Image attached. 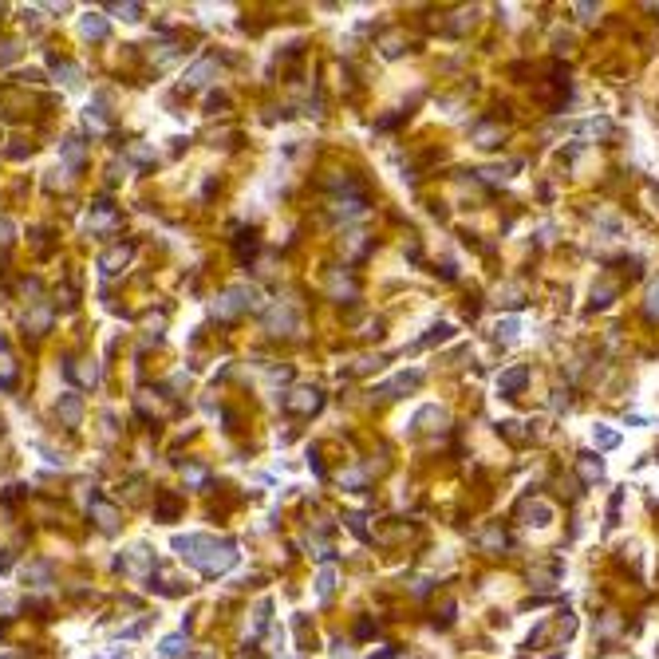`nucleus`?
Instances as JSON below:
<instances>
[{"instance_id":"nucleus-37","label":"nucleus","mask_w":659,"mask_h":659,"mask_svg":"<svg viewBox=\"0 0 659 659\" xmlns=\"http://www.w3.org/2000/svg\"><path fill=\"white\" fill-rule=\"evenodd\" d=\"M367 478H371V470H348V474H340V486H348V490H363Z\"/></svg>"},{"instance_id":"nucleus-8","label":"nucleus","mask_w":659,"mask_h":659,"mask_svg":"<svg viewBox=\"0 0 659 659\" xmlns=\"http://www.w3.org/2000/svg\"><path fill=\"white\" fill-rule=\"evenodd\" d=\"M154 569H158V560H154V553L146 549V545H134V549L122 557V572H134V576H146V581H150Z\"/></svg>"},{"instance_id":"nucleus-29","label":"nucleus","mask_w":659,"mask_h":659,"mask_svg":"<svg viewBox=\"0 0 659 659\" xmlns=\"http://www.w3.org/2000/svg\"><path fill=\"white\" fill-rule=\"evenodd\" d=\"M576 131L588 134V139H612V122H608V119H584Z\"/></svg>"},{"instance_id":"nucleus-44","label":"nucleus","mask_w":659,"mask_h":659,"mask_svg":"<svg viewBox=\"0 0 659 659\" xmlns=\"http://www.w3.org/2000/svg\"><path fill=\"white\" fill-rule=\"evenodd\" d=\"M16 55H20V48L12 44V40H0V67H4V64H12Z\"/></svg>"},{"instance_id":"nucleus-12","label":"nucleus","mask_w":659,"mask_h":659,"mask_svg":"<svg viewBox=\"0 0 659 659\" xmlns=\"http://www.w3.org/2000/svg\"><path fill=\"white\" fill-rule=\"evenodd\" d=\"M16 379H20V363L12 355V343L0 336V391H12Z\"/></svg>"},{"instance_id":"nucleus-47","label":"nucleus","mask_w":659,"mask_h":659,"mask_svg":"<svg viewBox=\"0 0 659 659\" xmlns=\"http://www.w3.org/2000/svg\"><path fill=\"white\" fill-rule=\"evenodd\" d=\"M553 411H569V391H553Z\"/></svg>"},{"instance_id":"nucleus-18","label":"nucleus","mask_w":659,"mask_h":659,"mask_svg":"<svg viewBox=\"0 0 659 659\" xmlns=\"http://www.w3.org/2000/svg\"><path fill=\"white\" fill-rule=\"evenodd\" d=\"M218 71V59H198V64L186 71V79H182V87L186 91H198V87H206L209 83V76Z\"/></svg>"},{"instance_id":"nucleus-24","label":"nucleus","mask_w":659,"mask_h":659,"mask_svg":"<svg viewBox=\"0 0 659 659\" xmlns=\"http://www.w3.org/2000/svg\"><path fill=\"white\" fill-rule=\"evenodd\" d=\"M509 545H513V541H509V533H506L502 525H490V529L482 533V549H486V553H506Z\"/></svg>"},{"instance_id":"nucleus-33","label":"nucleus","mask_w":659,"mask_h":659,"mask_svg":"<svg viewBox=\"0 0 659 659\" xmlns=\"http://www.w3.org/2000/svg\"><path fill=\"white\" fill-rule=\"evenodd\" d=\"M513 170H521V162H506V166H490V170H478V174L486 178V182H506V178H513Z\"/></svg>"},{"instance_id":"nucleus-38","label":"nucleus","mask_w":659,"mask_h":659,"mask_svg":"<svg viewBox=\"0 0 659 659\" xmlns=\"http://www.w3.org/2000/svg\"><path fill=\"white\" fill-rule=\"evenodd\" d=\"M107 12H115V16H122V20H143V4H107Z\"/></svg>"},{"instance_id":"nucleus-35","label":"nucleus","mask_w":659,"mask_h":659,"mask_svg":"<svg viewBox=\"0 0 659 659\" xmlns=\"http://www.w3.org/2000/svg\"><path fill=\"white\" fill-rule=\"evenodd\" d=\"M83 154H87V150H83V143H79V139H67V143H64V162L71 166V170H79V166H83Z\"/></svg>"},{"instance_id":"nucleus-5","label":"nucleus","mask_w":659,"mask_h":659,"mask_svg":"<svg viewBox=\"0 0 659 659\" xmlns=\"http://www.w3.org/2000/svg\"><path fill=\"white\" fill-rule=\"evenodd\" d=\"M572 632H576V620H572V612H560L553 624H537L533 628V636H529V648H541L545 639H569Z\"/></svg>"},{"instance_id":"nucleus-41","label":"nucleus","mask_w":659,"mask_h":659,"mask_svg":"<svg viewBox=\"0 0 659 659\" xmlns=\"http://www.w3.org/2000/svg\"><path fill=\"white\" fill-rule=\"evenodd\" d=\"M644 312H648V320H659V281H651L648 300H644Z\"/></svg>"},{"instance_id":"nucleus-49","label":"nucleus","mask_w":659,"mask_h":659,"mask_svg":"<svg viewBox=\"0 0 659 659\" xmlns=\"http://www.w3.org/2000/svg\"><path fill=\"white\" fill-rule=\"evenodd\" d=\"M576 12H581V20L588 24V20H596L593 12H596V4H576Z\"/></svg>"},{"instance_id":"nucleus-15","label":"nucleus","mask_w":659,"mask_h":659,"mask_svg":"<svg viewBox=\"0 0 659 659\" xmlns=\"http://www.w3.org/2000/svg\"><path fill=\"white\" fill-rule=\"evenodd\" d=\"M529 383V367L525 363H517V367H509V371H502L497 375V395H506V399H513L521 387Z\"/></svg>"},{"instance_id":"nucleus-4","label":"nucleus","mask_w":659,"mask_h":659,"mask_svg":"<svg viewBox=\"0 0 659 659\" xmlns=\"http://www.w3.org/2000/svg\"><path fill=\"white\" fill-rule=\"evenodd\" d=\"M87 513H91V521H95L103 533H115V529H119V521H122V509L115 506V502H107L103 494H91V497H87Z\"/></svg>"},{"instance_id":"nucleus-52","label":"nucleus","mask_w":659,"mask_h":659,"mask_svg":"<svg viewBox=\"0 0 659 659\" xmlns=\"http://www.w3.org/2000/svg\"><path fill=\"white\" fill-rule=\"evenodd\" d=\"M332 656H336V659H352V648H348V644H336V648H332Z\"/></svg>"},{"instance_id":"nucleus-51","label":"nucleus","mask_w":659,"mask_h":659,"mask_svg":"<svg viewBox=\"0 0 659 659\" xmlns=\"http://www.w3.org/2000/svg\"><path fill=\"white\" fill-rule=\"evenodd\" d=\"M371 632H375L371 620H360V624H355V636H371Z\"/></svg>"},{"instance_id":"nucleus-42","label":"nucleus","mask_w":659,"mask_h":659,"mask_svg":"<svg viewBox=\"0 0 659 659\" xmlns=\"http://www.w3.org/2000/svg\"><path fill=\"white\" fill-rule=\"evenodd\" d=\"M182 478H186V486H206L209 482V470H206V466H186Z\"/></svg>"},{"instance_id":"nucleus-2","label":"nucleus","mask_w":659,"mask_h":659,"mask_svg":"<svg viewBox=\"0 0 659 659\" xmlns=\"http://www.w3.org/2000/svg\"><path fill=\"white\" fill-rule=\"evenodd\" d=\"M257 288L253 285H233V288H225L218 297V304H213V316L218 320H233V316H241V312H249V308H257Z\"/></svg>"},{"instance_id":"nucleus-46","label":"nucleus","mask_w":659,"mask_h":659,"mask_svg":"<svg viewBox=\"0 0 659 659\" xmlns=\"http://www.w3.org/2000/svg\"><path fill=\"white\" fill-rule=\"evenodd\" d=\"M16 608H20L16 596H0V612H4V616H16Z\"/></svg>"},{"instance_id":"nucleus-54","label":"nucleus","mask_w":659,"mask_h":659,"mask_svg":"<svg viewBox=\"0 0 659 659\" xmlns=\"http://www.w3.org/2000/svg\"><path fill=\"white\" fill-rule=\"evenodd\" d=\"M8 569H12V557H8L4 549H0V572H8Z\"/></svg>"},{"instance_id":"nucleus-28","label":"nucleus","mask_w":659,"mask_h":659,"mask_svg":"<svg viewBox=\"0 0 659 659\" xmlns=\"http://www.w3.org/2000/svg\"><path fill=\"white\" fill-rule=\"evenodd\" d=\"M79 32L87 36V40H103V36H107V20L91 12V16H83V20H79Z\"/></svg>"},{"instance_id":"nucleus-3","label":"nucleus","mask_w":659,"mask_h":659,"mask_svg":"<svg viewBox=\"0 0 659 659\" xmlns=\"http://www.w3.org/2000/svg\"><path fill=\"white\" fill-rule=\"evenodd\" d=\"M320 406H324V391L320 387H292L285 395V411L297 418H312Z\"/></svg>"},{"instance_id":"nucleus-19","label":"nucleus","mask_w":659,"mask_h":659,"mask_svg":"<svg viewBox=\"0 0 659 659\" xmlns=\"http://www.w3.org/2000/svg\"><path fill=\"white\" fill-rule=\"evenodd\" d=\"M502 139H506V131L497 122H474V143L482 146V150H497Z\"/></svg>"},{"instance_id":"nucleus-43","label":"nucleus","mask_w":659,"mask_h":659,"mask_svg":"<svg viewBox=\"0 0 659 659\" xmlns=\"http://www.w3.org/2000/svg\"><path fill=\"white\" fill-rule=\"evenodd\" d=\"M502 434H506L509 442H525L533 430H521V423H513V418H509V423H502Z\"/></svg>"},{"instance_id":"nucleus-31","label":"nucleus","mask_w":659,"mask_h":659,"mask_svg":"<svg viewBox=\"0 0 659 659\" xmlns=\"http://www.w3.org/2000/svg\"><path fill=\"white\" fill-rule=\"evenodd\" d=\"M517 332H521V320H517V316H506V320H497V324H494V336L502 343H513Z\"/></svg>"},{"instance_id":"nucleus-30","label":"nucleus","mask_w":659,"mask_h":659,"mask_svg":"<svg viewBox=\"0 0 659 659\" xmlns=\"http://www.w3.org/2000/svg\"><path fill=\"white\" fill-rule=\"evenodd\" d=\"M332 593H336V569L324 565L320 576H316V596H320V600H332Z\"/></svg>"},{"instance_id":"nucleus-23","label":"nucleus","mask_w":659,"mask_h":659,"mask_svg":"<svg viewBox=\"0 0 659 659\" xmlns=\"http://www.w3.org/2000/svg\"><path fill=\"white\" fill-rule=\"evenodd\" d=\"M576 474H581L588 486H596L600 478H604V462H600V454H581V458H576Z\"/></svg>"},{"instance_id":"nucleus-17","label":"nucleus","mask_w":659,"mask_h":659,"mask_svg":"<svg viewBox=\"0 0 659 659\" xmlns=\"http://www.w3.org/2000/svg\"><path fill=\"white\" fill-rule=\"evenodd\" d=\"M55 415L64 418V427H79V418H83V399H79L76 391L59 395V403H55Z\"/></svg>"},{"instance_id":"nucleus-27","label":"nucleus","mask_w":659,"mask_h":659,"mask_svg":"<svg viewBox=\"0 0 659 659\" xmlns=\"http://www.w3.org/2000/svg\"><path fill=\"white\" fill-rule=\"evenodd\" d=\"M52 67H55V79H64L67 87H76L79 76H83V71H79V64H71V59H55V55H52Z\"/></svg>"},{"instance_id":"nucleus-11","label":"nucleus","mask_w":659,"mask_h":659,"mask_svg":"<svg viewBox=\"0 0 659 659\" xmlns=\"http://www.w3.org/2000/svg\"><path fill=\"white\" fill-rule=\"evenodd\" d=\"M560 572H565V565H560L557 557H549L545 565H537V569L529 572V581H533V588H537V593H549V588H557Z\"/></svg>"},{"instance_id":"nucleus-32","label":"nucleus","mask_w":659,"mask_h":659,"mask_svg":"<svg viewBox=\"0 0 659 659\" xmlns=\"http://www.w3.org/2000/svg\"><path fill=\"white\" fill-rule=\"evenodd\" d=\"M178 509H182V502H178L174 494H166V497H158V506H154V517H158V521H174Z\"/></svg>"},{"instance_id":"nucleus-25","label":"nucleus","mask_w":659,"mask_h":659,"mask_svg":"<svg viewBox=\"0 0 659 659\" xmlns=\"http://www.w3.org/2000/svg\"><path fill=\"white\" fill-rule=\"evenodd\" d=\"M593 446H596V451H616V446H620V430L604 427V423H596V427H593Z\"/></svg>"},{"instance_id":"nucleus-40","label":"nucleus","mask_w":659,"mask_h":659,"mask_svg":"<svg viewBox=\"0 0 659 659\" xmlns=\"http://www.w3.org/2000/svg\"><path fill=\"white\" fill-rule=\"evenodd\" d=\"M343 521H348V529H352L360 541H371V533H367V525H363V521H367L363 513H343Z\"/></svg>"},{"instance_id":"nucleus-21","label":"nucleus","mask_w":659,"mask_h":659,"mask_svg":"<svg viewBox=\"0 0 659 659\" xmlns=\"http://www.w3.org/2000/svg\"><path fill=\"white\" fill-rule=\"evenodd\" d=\"M24 581L32 584V588H48V584L55 581V569H52V560H32V565L24 569Z\"/></svg>"},{"instance_id":"nucleus-45","label":"nucleus","mask_w":659,"mask_h":659,"mask_svg":"<svg viewBox=\"0 0 659 659\" xmlns=\"http://www.w3.org/2000/svg\"><path fill=\"white\" fill-rule=\"evenodd\" d=\"M257 249V237H249V241H237V261H249Z\"/></svg>"},{"instance_id":"nucleus-48","label":"nucleus","mask_w":659,"mask_h":659,"mask_svg":"<svg viewBox=\"0 0 659 659\" xmlns=\"http://www.w3.org/2000/svg\"><path fill=\"white\" fill-rule=\"evenodd\" d=\"M20 292H24V297H40V281H24Z\"/></svg>"},{"instance_id":"nucleus-10","label":"nucleus","mask_w":659,"mask_h":659,"mask_svg":"<svg viewBox=\"0 0 659 659\" xmlns=\"http://www.w3.org/2000/svg\"><path fill=\"white\" fill-rule=\"evenodd\" d=\"M131 257H134V241H122V245H115V249H107V253L99 257V273H107V276L122 273V269L131 264Z\"/></svg>"},{"instance_id":"nucleus-34","label":"nucleus","mask_w":659,"mask_h":659,"mask_svg":"<svg viewBox=\"0 0 659 659\" xmlns=\"http://www.w3.org/2000/svg\"><path fill=\"white\" fill-rule=\"evenodd\" d=\"M451 336H454V328H451V324H434V328H430L427 336H423V340L415 343V348H430V343H446Z\"/></svg>"},{"instance_id":"nucleus-13","label":"nucleus","mask_w":659,"mask_h":659,"mask_svg":"<svg viewBox=\"0 0 659 659\" xmlns=\"http://www.w3.org/2000/svg\"><path fill=\"white\" fill-rule=\"evenodd\" d=\"M446 423H451L446 406H434V403H430V406H418L415 418H411V427H415V430H442Z\"/></svg>"},{"instance_id":"nucleus-14","label":"nucleus","mask_w":659,"mask_h":659,"mask_svg":"<svg viewBox=\"0 0 659 659\" xmlns=\"http://www.w3.org/2000/svg\"><path fill=\"white\" fill-rule=\"evenodd\" d=\"M48 328H52V304H48V300H36L32 312H24V332L44 336Z\"/></svg>"},{"instance_id":"nucleus-9","label":"nucleus","mask_w":659,"mask_h":659,"mask_svg":"<svg viewBox=\"0 0 659 659\" xmlns=\"http://www.w3.org/2000/svg\"><path fill=\"white\" fill-rule=\"evenodd\" d=\"M418 383H423V371H399L395 379H387V383H379V387H375V395H383V399H399V395H406V391H415Z\"/></svg>"},{"instance_id":"nucleus-7","label":"nucleus","mask_w":659,"mask_h":659,"mask_svg":"<svg viewBox=\"0 0 659 659\" xmlns=\"http://www.w3.org/2000/svg\"><path fill=\"white\" fill-rule=\"evenodd\" d=\"M64 375H67V383H76V387H99V367H95V360H71V355H67Z\"/></svg>"},{"instance_id":"nucleus-55","label":"nucleus","mask_w":659,"mask_h":659,"mask_svg":"<svg viewBox=\"0 0 659 659\" xmlns=\"http://www.w3.org/2000/svg\"><path fill=\"white\" fill-rule=\"evenodd\" d=\"M0 659H20V656H0Z\"/></svg>"},{"instance_id":"nucleus-56","label":"nucleus","mask_w":659,"mask_h":659,"mask_svg":"<svg viewBox=\"0 0 659 659\" xmlns=\"http://www.w3.org/2000/svg\"><path fill=\"white\" fill-rule=\"evenodd\" d=\"M194 659H209V656H194Z\"/></svg>"},{"instance_id":"nucleus-20","label":"nucleus","mask_w":659,"mask_h":659,"mask_svg":"<svg viewBox=\"0 0 659 659\" xmlns=\"http://www.w3.org/2000/svg\"><path fill=\"white\" fill-rule=\"evenodd\" d=\"M332 213H336V218H363V213H367V201H363V194H348V198H336L332 201Z\"/></svg>"},{"instance_id":"nucleus-22","label":"nucleus","mask_w":659,"mask_h":659,"mask_svg":"<svg viewBox=\"0 0 659 659\" xmlns=\"http://www.w3.org/2000/svg\"><path fill=\"white\" fill-rule=\"evenodd\" d=\"M521 517H525V525H549L553 521V506L549 502H521Z\"/></svg>"},{"instance_id":"nucleus-16","label":"nucleus","mask_w":659,"mask_h":659,"mask_svg":"<svg viewBox=\"0 0 659 659\" xmlns=\"http://www.w3.org/2000/svg\"><path fill=\"white\" fill-rule=\"evenodd\" d=\"M87 225H91V233H111L115 225H119V213H115L111 201H95V206H91Z\"/></svg>"},{"instance_id":"nucleus-53","label":"nucleus","mask_w":659,"mask_h":659,"mask_svg":"<svg viewBox=\"0 0 659 659\" xmlns=\"http://www.w3.org/2000/svg\"><path fill=\"white\" fill-rule=\"evenodd\" d=\"M367 659H395V648H383V651H371Z\"/></svg>"},{"instance_id":"nucleus-36","label":"nucleus","mask_w":659,"mask_h":659,"mask_svg":"<svg viewBox=\"0 0 659 659\" xmlns=\"http://www.w3.org/2000/svg\"><path fill=\"white\" fill-rule=\"evenodd\" d=\"M332 297H336V300H343V297L355 300V281H348V276L336 273V276H332Z\"/></svg>"},{"instance_id":"nucleus-50","label":"nucleus","mask_w":659,"mask_h":659,"mask_svg":"<svg viewBox=\"0 0 659 659\" xmlns=\"http://www.w3.org/2000/svg\"><path fill=\"white\" fill-rule=\"evenodd\" d=\"M0 241H12V221L0 218Z\"/></svg>"},{"instance_id":"nucleus-26","label":"nucleus","mask_w":659,"mask_h":659,"mask_svg":"<svg viewBox=\"0 0 659 659\" xmlns=\"http://www.w3.org/2000/svg\"><path fill=\"white\" fill-rule=\"evenodd\" d=\"M182 656H190V639L182 636V632L166 636L162 639V659H182Z\"/></svg>"},{"instance_id":"nucleus-1","label":"nucleus","mask_w":659,"mask_h":659,"mask_svg":"<svg viewBox=\"0 0 659 659\" xmlns=\"http://www.w3.org/2000/svg\"><path fill=\"white\" fill-rule=\"evenodd\" d=\"M174 549L182 553V557L194 565L198 572H206V576H221V572H229L233 565H237V545L225 537H206V533H190V537H174Z\"/></svg>"},{"instance_id":"nucleus-39","label":"nucleus","mask_w":659,"mask_h":659,"mask_svg":"<svg viewBox=\"0 0 659 659\" xmlns=\"http://www.w3.org/2000/svg\"><path fill=\"white\" fill-rule=\"evenodd\" d=\"M612 297H616V285H612V281H604L600 288H593V308H608V304H612Z\"/></svg>"},{"instance_id":"nucleus-6","label":"nucleus","mask_w":659,"mask_h":659,"mask_svg":"<svg viewBox=\"0 0 659 659\" xmlns=\"http://www.w3.org/2000/svg\"><path fill=\"white\" fill-rule=\"evenodd\" d=\"M264 332L269 336H292V332H300V316L288 304H273L264 312Z\"/></svg>"}]
</instances>
